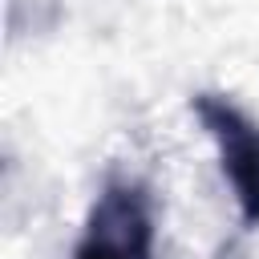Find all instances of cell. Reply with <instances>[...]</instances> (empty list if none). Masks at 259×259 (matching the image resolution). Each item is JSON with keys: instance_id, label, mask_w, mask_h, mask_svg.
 <instances>
[{"instance_id": "cell-1", "label": "cell", "mask_w": 259, "mask_h": 259, "mask_svg": "<svg viewBox=\"0 0 259 259\" xmlns=\"http://www.w3.org/2000/svg\"><path fill=\"white\" fill-rule=\"evenodd\" d=\"M158 227L146 182L109 178L93 198L69 259H154Z\"/></svg>"}, {"instance_id": "cell-2", "label": "cell", "mask_w": 259, "mask_h": 259, "mask_svg": "<svg viewBox=\"0 0 259 259\" xmlns=\"http://www.w3.org/2000/svg\"><path fill=\"white\" fill-rule=\"evenodd\" d=\"M190 109L219 146V162L235 190L243 227H259V125L223 93H198Z\"/></svg>"}]
</instances>
